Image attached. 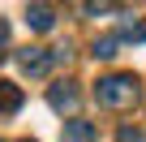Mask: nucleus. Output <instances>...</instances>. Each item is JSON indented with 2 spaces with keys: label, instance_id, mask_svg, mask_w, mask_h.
<instances>
[{
  "label": "nucleus",
  "instance_id": "obj_1",
  "mask_svg": "<svg viewBox=\"0 0 146 142\" xmlns=\"http://www.w3.org/2000/svg\"><path fill=\"white\" fill-rule=\"evenodd\" d=\"M137 95H142L137 73H103V78L95 82V99H99L103 108H112V112L133 108V103H137Z\"/></svg>",
  "mask_w": 146,
  "mask_h": 142
},
{
  "label": "nucleus",
  "instance_id": "obj_2",
  "mask_svg": "<svg viewBox=\"0 0 146 142\" xmlns=\"http://www.w3.org/2000/svg\"><path fill=\"white\" fill-rule=\"evenodd\" d=\"M17 69L26 78H47L52 73V52L47 47H22L17 52Z\"/></svg>",
  "mask_w": 146,
  "mask_h": 142
},
{
  "label": "nucleus",
  "instance_id": "obj_3",
  "mask_svg": "<svg viewBox=\"0 0 146 142\" xmlns=\"http://www.w3.org/2000/svg\"><path fill=\"white\" fill-rule=\"evenodd\" d=\"M78 86H73V82H56L52 91H47V103H52V112H73V108H78Z\"/></svg>",
  "mask_w": 146,
  "mask_h": 142
},
{
  "label": "nucleus",
  "instance_id": "obj_4",
  "mask_svg": "<svg viewBox=\"0 0 146 142\" xmlns=\"http://www.w3.org/2000/svg\"><path fill=\"white\" fill-rule=\"evenodd\" d=\"M60 142H95V125L82 121V116H69L60 125Z\"/></svg>",
  "mask_w": 146,
  "mask_h": 142
},
{
  "label": "nucleus",
  "instance_id": "obj_5",
  "mask_svg": "<svg viewBox=\"0 0 146 142\" xmlns=\"http://www.w3.org/2000/svg\"><path fill=\"white\" fill-rule=\"evenodd\" d=\"M26 26L30 30H52L56 26V9L52 5H30L26 9Z\"/></svg>",
  "mask_w": 146,
  "mask_h": 142
},
{
  "label": "nucleus",
  "instance_id": "obj_6",
  "mask_svg": "<svg viewBox=\"0 0 146 142\" xmlns=\"http://www.w3.org/2000/svg\"><path fill=\"white\" fill-rule=\"evenodd\" d=\"M17 108H22V86H13V82L0 78V116H13Z\"/></svg>",
  "mask_w": 146,
  "mask_h": 142
},
{
  "label": "nucleus",
  "instance_id": "obj_7",
  "mask_svg": "<svg viewBox=\"0 0 146 142\" xmlns=\"http://www.w3.org/2000/svg\"><path fill=\"white\" fill-rule=\"evenodd\" d=\"M120 52V39L116 35H103V39H95V60H112Z\"/></svg>",
  "mask_w": 146,
  "mask_h": 142
},
{
  "label": "nucleus",
  "instance_id": "obj_8",
  "mask_svg": "<svg viewBox=\"0 0 146 142\" xmlns=\"http://www.w3.org/2000/svg\"><path fill=\"white\" fill-rule=\"evenodd\" d=\"M116 39H120V43H125V39H137V43H146V22H125Z\"/></svg>",
  "mask_w": 146,
  "mask_h": 142
},
{
  "label": "nucleus",
  "instance_id": "obj_9",
  "mask_svg": "<svg viewBox=\"0 0 146 142\" xmlns=\"http://www.w3.org/2000/svg\"><path fill=\"white\" fill-rule=\"evenodd\" d=\"M116 138H120V142H146V138H142V129H133V125H120V129H116Z\"/></svg>",
  "mask_w": 146,
  "mask_h": 142
},
{
  "label": "nucleus",
  "instance_id": "obj_10",
  "mask_svg": "<svg viewBox=\"0 0 146 142\" xmlns=\"http://www.w3.org/2000/svg\"><path fill=\"white\" fill-rule=\"evenodd\" d=\"M26 142H30V138H26Z\"/></svg>",
  "mask_w": 146,
  "mask_h": 142
}]
</instances>
